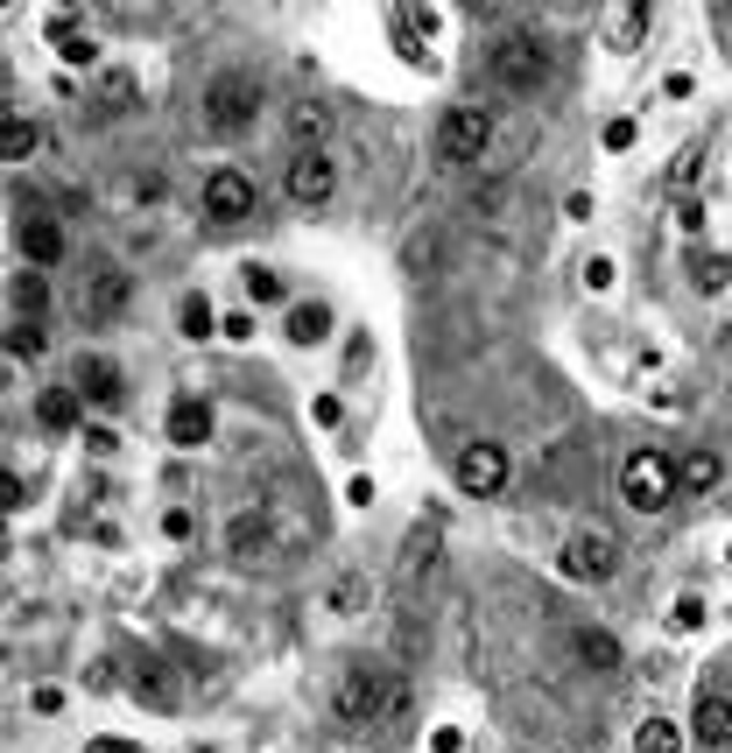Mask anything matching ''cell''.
<instances>
[{
  "mask_svg": "<svg viewBox=\"0 0 732 753\" xmlns=\"http://www.w3.org/2000/svg\"><path fill=\"white\" fill-rule=\"evenodd\" d=\"M254 113H261V85L247 79V71H219V79L205 85V127H211V134L254 127Z\"/></svg>",
  "mask_w": 732,
  "mask_h": 753,
  "instance_id": "cell-1",
  "label": "cell"
},
{
  "mask_svg": "<svg viewBox=\"0 0 732 753\" xmlns=\"http://www.w3.org/2000/svg\"><path fill=\"white\" fill-rule=\"evenodd\" d=\"M620 493L634 514H662L669 500H677V466H669L662 451H634L620 466Z\"/></svg>",
  "mask_w": 732,
  "mask_h": 753,
  "instance_id": "cell-2",
  "label": "cell"
},
{
  "mask_svg": "<svg viewBox=\"0 0 732 753\" xmlns=\"http://www.w3.org/2000/svg\"><path fill=\"white\" fill-rule=\"evenodd\" d=\"M487 148H493V113L487 106H451L445 127H437V163L466 169V163L487 156Z\"/></svg>",
  "mask_w": 732,
  "mask_h": 753,
  "instance_id": "cell-3",
  "label": "cell"
},
{
  "mask_svg": "<svg viewBox=\"0 0 732 753\" xmlns=\"http://www.w3.org/2000/svg\"><path fill=\"white\" fill-rule=\"evenodd\" d=\"M388 704H401V690L388 683L380 669H345V683H338V725H374Z\"/></svg>",
  "mask_w": 732,
  "mask_h": 753,
  "instance_id": "cell-4",
  "label": "cell"
},
{
  "mask_svg": "<svg viewBox=\"0 0 732 753\" xmlns=\"http://www.w3.org/2000/svg\"><path fill=\"white\" fill-rule=\"evenodd\" d=\"M613 571H620V543H613V529H577L564 543V577H577V585H606Z\"/></svg>",
  "mask_w": 732,
  "mask_h": 753,
  "instance_id": "cell-5",
  "label": "cell"
},
{
  "mask_svg": "<svg viewBox=\"0 0 732 753\" xmlns=\"http://www.w3.org/2000/svg\"><path fill=\"white\" fill-rule=\"evenodd\" d=\"M493 79L508 85V92H535L550 79V50L535 43V35H500V50H493Z\"/></svg>",
  "mask_w": 732,
  "mask_h": 753,
  "instance_id": "cell-6",
  "label": "cell"
},
{
  "mask_svg": "<svg viewBox=\"0 0 732 753\" xmlns=\"http://www.w3.org/2000/svg\"><path fill=\"white\" fill-rule=\"evenodd\" d=\"M451 472H458V493H472V500H493L500 487H508V451H500V443H466Z\"/></svg>",
  "mask_w": 732,
  "mask_h": 753,
  "instance_id": "cell-7",
  "label": "cell"
},
{
  "mask_svg": "<svg viewBox=\"0 0 732 753\" xmlns=\"http://www.w3.org/2000/svg\"><path fill=\"white\" fill-rule=\"evenodd\" d=\"M247 211H254V184H247L240 169H211L205 177V219L211 226H240Z\"/></svg>",
  "mask_w": 732,
  "mask_h": 753,
  "instance_id": "cell-8",
  "label": "cell"
},
{
  "mask_svg": "<svg viewBox=\"0 0 732 753\" xmlns=\"http://www.w3.org/2000/svg\"><path fill=\"white\" fill-rule=\"evenodd\" d=\"M332 190H338V169L324 163L317 148L289 163V198H296V205H332Z\"/></svg>",
  "mask_w": 732,
  "mask_h": 753,
  "instance_id": "cell-9",
  "label": "cell"
},
{
  "mask_svg": "<svg viewBox=\"0 0 732 753\" xmlns=\"http://www.w3.org/2000/svg\"><path fill=\"white\" fill-rule=\"evenodd\" d=\"M127 303H134V282L121 275V268H100V275H92V296H85V317L92 324H121Z\"/></svg>",
  "mask_w": 732,
  "mask_h": 753,
  "instance_id": "cell-10",
  "label": "cell"
},
{
  "mask_svg": "<svg viewBox=\"0 0 732 753\" xmlns=\"http://www.w3.org/2000/svg\"><path fill=\"white\" fill-rule=\"evenodd\" d=\"M79 395H85V401H100V409H113V401L127 395L121 366H113V359H100V353H92V359H79Z\"/></svg>",
  "mask_w": 732,
  "mask_h": 753,
  "instance_id": "cell-11",
  "label": "cell"
},
{
  "mask_svg": "<svg viewBox=\"0 0 732 753\" xmlns=\"http://www.w3.org/2000/svg\"><path fill=\"white\" fill-rule=\"evenodd\" d=\"M690 732H698L704 746H732V698H719V690H704L698 711H690Z\"/></svg>",
  "mask_w": 732,
  "mask_h": 753,
  "instance_id": "cell-12",
  "label": "cell"
},
{
  "mask_svg": "<svg viewBox=\"0 0 732 753\" xmlns=\"http://www.w3.org/2000/svg\"><path fill=\"white\" fill-rule=\"evenodd\" d=\"M211 437V409L205 401H169V443H177V451H198V443Z\"/></svg>",
  "mask_w": 732,
  "mask_h": 753,
  "instance_id": "cell-13",
  "label": "cell"
},
{
  "mask_svg": "<svg viewBox=\"0 0 732 753\" xmlns=\"http://www.w3.org/2000/svg\"><path fill=\"white\" fill-rule=\"evenodd\" d=\"M22 261H35V268H50V261H64V233H56L50 219H22Z\"/></svg>",
  "mask_w": 732,
  "mask_h": 753,
  "instance_id": "cell-14",
  "label": "cell"
},
{
  "mask_svg": "<svg viewBox=\"0 0 732 753\" xmlns=\"http://www.w3.org/2000/svg\"><path fill=\"white\" fill-rule=\"evenodd\" d=\"M641 29H648V8H641V0H620V8H606L613 50H634V43H641Z\"/></svg>",
  "mask_w": 732,
  "mask_h": 753,
  "instance_id": "cell-15",
  "label": "cell"
},
{
  "mask_svg": "<svg viewBox=\"0 0 732 753\" xmlns=\"http://www.w3.org/2000/svg\"><path fill=\"white\" fill-rule=\"evenodd\" d=\"M332 338V311L324 303H296L289 311V345H324Z\"/></svg>",
  "mask_w": 732,
  "mask_h": 753,
  "instance_id": "cell-16",
  "label": "cell"
},
{
  "mask_svg": "<svg viewBox=\"0 0 732 753\" xmlns=\"http://www.w3.org/2000/svg\"><path fill=\"white\" fill-rule=\"evenodd\" d=\"M35 416H43V430H79V388H43Z\"/></svg>",
  "mask_w": 732,
  "mask_h": 753,
  "instance_id": "cell-17",
  "label": "cell"
},
{
  "mask_svg": "<svg viewBox=\"0 0 732 753\" xmlns=\"http://www.w3.org/2000/svg\"><path fill=\"white\" fill-rule=\"evenodd\" d=\"M725 479V466H719V451H690L683 466H677V487H690V493H711Z\"/></svg>",
  "mask_w": 732,
  "mask_h": 753,
  "instance_id": "cell-18",
  "label": "cell"
},
{
  "mask_svg": "<svg viewBox=\"0 0 732 753\" xmlns=\"http://www.w3.org/2000/svg\"><path fill=\"white\" fill-rule=\"evenodd\" d=\"M35 121H0V163H22V156H35Z\"/></svg>",
  "mask_w": 732,
  "mask_h": 753,
  "instance_id": "cell-19",
  "label": "cell"
},
{
  "mask_svg": "<svg viewBox=\"0 0 732 753\" xmlns=\"http://www.w3.org/2000/svg\"><path fill=\"white\" fill-rule=\"evenodd\" d=\"M577 655H585L592 669H620V641H613V634H599V627L577 634Z\"/></svg>",
  "mask_w": 732,
  "mask_h": 753,
  "instance_id": "cell-20",
  "label": "cell"
},
{
  "mask_svg": "<svg viewBox=\"0 0 732 753\" xmlns=\"http://www.w3.org/2000/svg\"><path fill=\"white\" fill-rule=\"evenodd\" d=\"M634 753H683V740H677V725H669V719H648L641 732H634Z\"/></svg>",
  "mask_w": 732,
  "mask_h": 753,
  "instance_id": "cell-21",
  "label": "cell"
},
{
  "mask_svg": "<svg viewBox=\"0 0 732 753\" xmlns=\"http://www.w3.org/2000/svg\"><path fill=\"white\" fill-rule=\"evenodd\" d=\"M127 106H134V79H127V71H113V79L100 85V121H121Z\"/></svg>",
  "mask_w": 732,
  "mask_h": 753,
  "instance_id": "cell-22",
  "label": "cell"
},
{
  "mask_svg": "<svg viewBox=\"0 0 732 753\" xmlns=\"http://www.w3.org/2000/svg\"><path fill=\"white\" fill-rule=\"evenodd\" d=\"M725 275H732L725 254H698V261H690V282H698L704 296H711V289H725Z\"/></svg>",
  "mask_w": 732,
  "mask_h": 753,
  "instance_id": "cell-23",
  "label": "cell"
},
{
  "mask_svg": "<svg viewBox=\"0 0 732 753\" xmlns=\"http://www.w3.org/2000/svg\"><path fill=\"white\" fill-rule=\"evenodd\" d=\"M43 345H50V338H43V324H35V317H22V324L8 332V353H14V359H35Z\"/></svg>",
  "mask_w": 732,
  "mask_h": 753,
  "instance_id": "cell-24",
  "label": "cell"
},
{
  "mask_svg": "<svg viewBox=\"0 0 732 753\" xmlns=\"http://www.w3.org/2000/svg\"><path fill=\"white\" fill-rule=\"evenodd\" d=\"M56 50H64V64H92V43L71 29V14H56Z\"/></svg>",
  "mask_w": 732,
  "mask_h": 753,
  "instance_id": "cell-25",
  "label": "cell"
},
{
  "mask_svg": "<svg viewBox=\"0 0 732 753\" xmlns=\"http://www.w3.org/2000/svg\"><path fill=\"white\" fill-rule=\"evenodd\" d=\"M43 303H50V282H43V275H14V311H29V317H35Z\"/></svg>",
  "mask_w": 732,
  "mask_h": 753,
  "instance_id": "cell-26",
  "label": "cell"
},
{
  "mask_svg": "<svg viewBox=\"0 0 732 753\" xmlns=\"http://www.w3.org/2000/svg\"><path fill=\"white\" fill-rule=\"evenodd\" d=\"M177 317H184V338H211V303L205 296H184Z\"/></svg>",
  "mask_w": 732,
  "mask_h": 753,
  "instance_id": "cell-27",
  "label": "cell"
},
{
  "mask_svg": "<svg viewBox=\"0 0 732 753\" xmlns=\"http://www.w3.org/2000/svg\"><path fill=\"white\" fill-rule=\"evenodd\" d=\"M261 543H268V529H261L254 514H240V521H233V556H254Z\"/></svg>",
  "mask_w": 732,
  "mask_h": 753,
  "instance_id": "cell-28",
  "label": "cell"
},
{
  "mask_svg": "<svg viewBox=\"0 0 732 753\" xmlns=\"http://www.w3.org/2000/svg\"><path fill=\"white\" fill-rule=\"evenodd\" d=\"M247 296H254V303H275V296H282V275H275V268H247Z\"/></svg>",
  "mask_w": 732,
  "mask_h": 753,
  "instance_id": "cell-29",
  "label": "cell"
},
{
  "mask_svg": "<svg viewBox=\"0 0 732 753\" xmlns=\"http://www.w3.org/2000/svg\"><path fill=\"white\" fill-rule=\"evenodd\" d=\"M289 127H296V142H317V134L332 127V113H324V106H303V113H296Z\"/></svg>",
  "mask_w": 732,
  "mask_h": 753,
  "instance_id": "cell-30",
  "label": "cell"
},
{
  "mask_svg": "<svg viewBox=\"0 0 732 753\" xmlns=\"http://www.w3.org/2000/svg\"><path fill=\"white\" fill-rule=\"evenodd\" d=\"M134 690H142L148 704H169V683H163V669H142V676H134Z\"/></svg>",
  "mask_w": 732,
  "mask_h": 753,
  "instance_id": "cell-31",
  "label": "cell"
},
{
  "mask_svg": "<svg viewBox=\"0 0 732 753\" xmlns=\"http://www.w3.org/2000/svg\"><path fill=\"white\" fill-rule=\"evenodd\" d=\"M677 627H683V634H690V627H704V598H698V592H683V598H677Z\"/></svg>",
  "mask_w": 732,
  "mask_h": 753,
  "instance_id": "cell-32",
  "label": "cell"
},
{
  "mask_svg": "<svg viewBox=\"0 0 732 753\" xmlns=\"http://www.w3.org/2000/svg\"><path fill=\"white\" fill-rule=\"evenodd\" d=\"M359 606V577H338L332 585V613H353Z\"/></svg>",
  "mask_w": 732,
  "mask_h": 753,
  "instance_id": "cell-33",
  "label": "cell"
},
{
  "mask_svg": "<svg viewBox=\"0 0 732 753\" xmlns=\"http://www.w3.org/2000/svg\"><path fill=\"white\" fill-rule=\"evenodd\" d=\"M14 508H22V479L0 472V514H14Z\"/></svg>",
  "mask_w": 732,
  "mask_h": 753,
  "instance_id": "cell-34",
  "label": "cell"
},
{
  "mask_svg": "<svg viewBox=\"0 0 732 753\" xmlns=\"http://www.w3.org/2000/svg\"><path fill=\"white\" fill-rule=\"evenodd\" d=\"M669 177H677V190L698 184V148H690V156H677V169H669Z\"/></svg>",
  "mask_w": 732,
  "mask_h": 753,
  "instance_id": "cell-35",
  "label": "cell"
},
{
  "mask_svg": "<svg viewBox=\"0 0 732 753\" xmlns=\"http://www.w3.org/2000/svg\"><path fill=\"white\" fill-rule=\"evenodd\" d=\"M163 529H169V535H177V543H184V535H190V529H198V521H190L184 508H169V514H163Z\"/></svg>",
  "mask_w": 732,
  "mask_h": 753,
  "instance_id": "cell-36",
  "label": "cell"
},
{
  "mask_svg": "<svg viewBox=\"0 0 732 753\" xmlns=\"http://www.w3.org/2000/svg\"><path fill=\"white\" fill-rule=\"evenodd\" d=\"M85 753H134V746H127V740H92Z\"/></svg>",
  "mask_w": 732,
  "mask_h": 753,
  "instance_id": "cell-37",
  "label": "cell"
},
{
  "mask_svg": "<svg viewBox=\"0 0 732 753\" xmlns=\"http://www.w3.org/2000/svg\"><path fill=\"white\" fill-rule=\"evenodd\" d=\"M198 753H211V746H198Z\"/></svg>",
  "mask_w": 732,
  "mask_h": 753,
  "instance_id": "cell-38",
  "label": "cell"
}]
</instances>
